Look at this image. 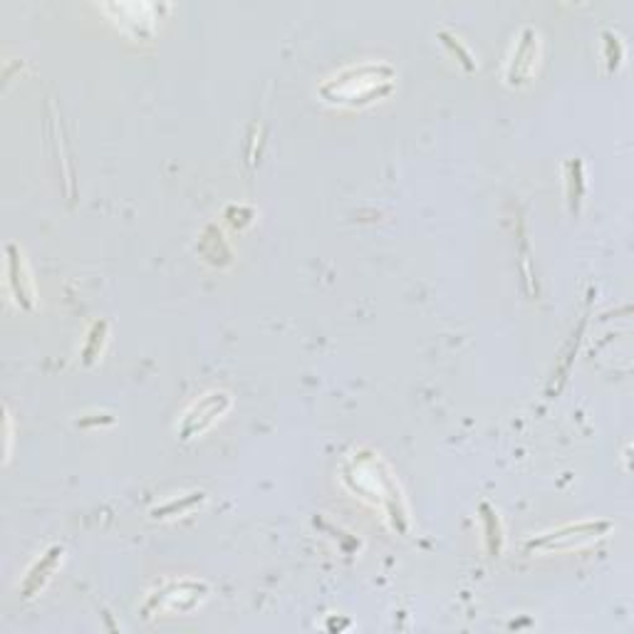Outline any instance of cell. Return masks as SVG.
<instances>
[{"instance_id":"1","label":"cell","mask_w":634,"mask_h":634,"mask_svg":"<svg viewBox=\"0 0 634 634\" xmlns=\"http://www.w3.org/2000/svg\"><path fill=\"white\" fill-rule=\"evenodd\" d=\"M397 87V70L389 62H360L340 70L320 85V97L335 107H367L389 97Z\"/></svg>"},{"instance_id":"2","label":"cell","mask_w":634,"mask_h":634,"mask_svg":"<svg viewBox=\"0 0 634 634\" xmlns=\"http://www.w3.org/2000/svg\"><path fill=\"white\" fill-rule=\"evenodd\" d=\"M345 484L352 491L367 498L374 506H392L389 513H394V506L399 501V488L392 481V474L374 454H352L345 471Z\"/></svg>"},{"instance_id":"3","label":"cell","mask_w":634,"mask_h":634,"mask_svg":"<svg viewBox=\"0 0 634 634\" xmlns=\"http://www.w3.org/2000/svg\"><path fill=\"white\" fill-rule=\"evenodd\" d=\"M209 597V585L204 580H172L154 590L144 602V615H189Z\"/></svg>"},{"instance_id":"4","label":"cell","mask_w":634,"mask_h":634,"mask_svg":"<svg viewBox=\"0 0 634 634\" xmlns=\"http://www.w3.org/2000/svg\"><path fill=\"white\" fill-rule=\"evenodd\" d=\"M615 528L612 521H582V523H570L563 528L550 530L540 538L528 540V550L533 553H560V550H575L582 545L595 543V540L605 538L610 530Z\"/></svg>"},{"instance_id":"5","label":"cell","mask_w":634,"mask_h":634,"mask_svg":"<svg viewBox=\"0 0 634 634\" xmlns=\"http://www.w3.org/2000/svg\"><path fill=\"white\" fill-rule=\"evenodd\" d=\"M228 409H231V397H228L226 392L204 394V397L184 414V419L176 426V432H179L184 441L196 439V436L209 432L216 422H221Z\"/></svg>"},{"instance_id":"6","label":"cell","mask_w":634,"mask_h":634,"mask_svg":"<svg viewBox=\"0 0 634 634\" xmlns=\"http://www.w3.org/2000/svg\"><path fill=\"white\" fill-rule=\"evenodd\" d=\"M538 58H540V40L533 28H523L521 35H518L513 53L508 58L506 65V80L508 85H523L538 67Z\"/></svg>"},{"instance_id":"7","label":"cell","mask_w":634,"mask_h":634,"mask_svg":"<svg viewBox=\"0 0 634 634\" xmlns=\"http://www.w3.org/2000/svg\"><path fill=\"white\" fill-rule=\"evenodd\" d=\"M8 285L13 288V295H15L18 305L33 308V303H35L33 280H30L28 266L23 261V253H20V248L13 243L8 246Z\"/></svg>"},{"instance_id":"8","label":"cell","mask_w":634,"mask_h":634,"mask_svg":"<svg viewBox=\"0 0 634 634\" xmlns=\"http://www.w3.org/2000/svg\"><path fill=\"white\" fill-rule=\"evenodd\" d=\"M60 563H62V548H50L48 553L28 570L23 585H20V590H23V597L38 595V592L48 585V580L53 578Z\"/></svg>"},{"instance_id":"9","label":"cell","mask_w":634,"mask_h":634,"mask_svg":"<svg viewBox=\"0 0 634 634\" xmlns=\"http://www.w3.org/2000/svg\"><path fill=\"white\" fill-rule=\"evenodd\" d=\"M206 501V493L204 491H194V493H189V496H181L179 501H169L166 506H162V508H157V511H154V518H166V516H184V513H189V511H194L196 506L199 503H204Z\"/></svg>"}]
</instances>
